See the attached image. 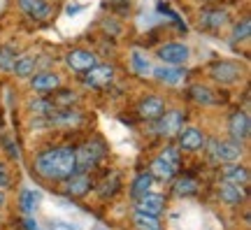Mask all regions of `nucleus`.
I'll return each instance as SVG.
<instances>
[{
  "mask_svg": "<svg viewBox=\"0 0 251 230\" xmlns=\"http://www.w3.org/2000/svg\"><path fill=\"white\" fill-rule=\"evenodd\" d=\"M35 172L42 179H49V181H65L70 175L77 172L75 149L72 147H54V149L37 153Z\"/></svg>",
  "mask_w": 251,
  "mask_h": 230,
  "instance_id": "1",
  "label": "nucleus"
},
{
  "mask_svg": "<svg viewBox=\"0 0 251 230\" xmlns=\"http://www.w3.org/2000/svg\"><path fill=\"white\" fill-rule=\"evenodd\" d=\"M105 144L100 140H89L79 144L77 149H75V163H77V172H84V175H89L91 170H96L100 165V160L105 158Z\"/></svg>",
  "mask_w": 251,
  "mask_h": 230,
  "instance_id": "2",
  "label": "nucleus"
},
{
  "mask_svg": "<svg viewBox=\"0 0 251 230\" xmlns=\"http://www.w3.org/2000/svg\"><path fill=\"white\" fill-rule=\"evenodd\" d=\"M209 77L221 86H233V84H240L244 79V68L237 61L221 58V61H214L209 65Z\"/></svg>",
  "mask_w": 251,
  "mask_h": 230,
  "instance_id": "3",
  "label": "nucleus"
},
{
  "mask_svg": "<svg viewBox=\"0 0 251 230\" xmlns=\"http://www.w3.org/2000/svg\"><path fill=\"white\" fill-rule=\"evenodd\" d=\"M156 56H158V61L163 65H175V68H181V65H186L188 56V47L184 42H165L156 49Z\"/></svg>",
  "mask_w": 251,
  "mask_h": 230,
  "instance_id": "4",
  "label": "nucleus"
},
{
  "mask_svg": "<svg viewBox=\"0 0 251 230\" xmlns=\"http://www.w3.org/2000/svg\"><path fill=\"white\" fill-rule=\"evenodd\" d=\"M228 135H230V140L237 142V144H244V142L249 140L251 119H249V112H247V109H237V112L230 114V119H228Z\"/></svg>",
  "mask_w": 251,
  "mask_h": 230,
  "instance_id": "5",
  "label": "nucleus"
},
{
  "mask_svg": "<svg viewBox=\"0 0 251 230\" xmlns=\"http://www.w3.org/2000/svg\"><path fill=\"white\" fill-rule=\"evenodd\" d=\"M114 77H117L114 65L98 63V65H93L89 72H84V84H86L89 89H105V86H109V84L114 81Z\"/></svg>",
  "mask_w": 251,
  "mask_h": 230,
  "instance_id": "6",
  "label": "nucleus"
},
{
  "mask_svg": "<svg viewBox=\"0 0 251 230\" xmlns=\"http://www.w3.org/2000/svg\"><path fill=\"white\" fill-rule=\"evenodd\" d=\"M205 147V133L196 128V126H184L179 133H177V149L179 151H200Z\"/></svg>",
  "mask_w": 251,
  "mask_h": 230,
  "instance_id": "7",
  "label": "nucleus"
},
{
  "mask_svg": "<svg viewBox=\"0 0 251 230\" xmlns=\"http://www.w3.org/2000/svg\"><path fill=\"white\" fill-rule=\"evenodd\" d=\"M242 153H244L242 144H237V142H233V140H224V142H214V144H212V156H214V160L224 163V165L240 163Z\"/></svg>",
  "mask_w": 251,
  "mask_h": 230,
  "instance_id": "8",
  "label": "nucleus"
},
{
  "mask_svg": "<svg viewBox=\"0 0 251 230\" xmlns=\"http://www.w3.org/2000/svg\"><path fill=\"white\" fill-rule=\"evenodd\" d=\"M65 65L70 68L72 72H89L93 65H98V56L89 49H72V51L65 53Z\"/></svg>",
  "mask_w": 251,
  "mask_h": 230,
  "instance_id": "9",
  "label": "nucleus"
},
{
  "mask_svg": "<svg viewBox=\"0 0 251 230\" xmlns=\"http://www.w3.org/2000/svg\"><path fill=\"white\" fill-rule=\"evenodd\" d=\"M228 24H230V14L226 9H205L198 17V26L202 28V30H209V33L224 30Z\"/></svg>",
  "mask_w": 251,
  "mask_h": 230,
  "instance_id": "10",
  "label": "nucleus"
},
{
  "mask_svg": "<svg viewBox=\"0 0 251 230\" xmlns=\"http://www.w3.org/2000/svg\"><path fill=\"white\" fill-rule=\"evenodd\" d=\"M17 7L33 21H45L54 14V7L49 0H17Z\"/></svg>",
  "mask_w": 251,
  "mask_h": 230,
  "instance_id": "11",
  "label": "nucleus"
},
{
  "mask_svg": "<svg viewBox=\"0 0 251 230\" xmlns=\"http://www.w3.org/2000/svg\"><path fill=\"white\" fill-rule=\"evenodd\" d=\"M156 128L158 133L165 135V137H177L181 128H184V112L181 109H170V112H163L161 119L156 121Z\"/></svg>",
  "mask_w": 251,
  "mask_h": 230,
  "instance_id": "12",
  "label": "nucleus"
},
{
  "mask_svg": "<svg viewBox=\"0 0 251 230\" xmlns=\"http://www.w3.org/2000/svg\"><path fill=\"white\" fill-rule=\"evenodd\" d=\"M165 195L161 193H147L142 198L135 200V212L140 214H149V216H161L165 212Z\"/></svg>",
  "mask_w": 251,
  "mask_h": 230,
  "instance_id": "13",
  "label": "nucleus"
},
{
  "mask_svg": "<svg viewBox=\"0 0 251 230\" xmlns=\"http://www.w3.org/2000/svg\"><path fill=\"white\" fill-rule=\"evenodd\" d=\"M30 86L37 93H51V91L61 89V77L51 70H37L33 77H30Z\"/></svg>",
  "mask_w": 251,
  "mask_h": 230,
  "instance_id": "14",
  "label": "nucleus"
},
{
  "mask_svg": "<svg viewBox=\"0 0 251 230\" xmlns=\"http://www.w3.org/2000/svg\"><path fill=\"white\" fill-rule=\"evenodd\" d=\"M163 112H165V102H163L158 96H147V98H142L140 105H137V114H140V119H144V121H158Z\"/></svg>",
  "mask_w": 251,
  "mask_h": 230,
  "instance_id": "15",
  "label": "nucleus"
},
{
  "mask_svg": "<svg viewBox=\"0 0 251 230\" xmlns=\"http://www.w3.org/2000/svg\"><path fill=\"white\" fill-rule=\"evenodd\" d=\"M84 121L79 109H72V107H65V109H56L54 114L49 116V126H56V128H75Z\"/></svg>",
  "mask_w": 251,
  "mask_h": 230,
  "instance_id": "16",
  "label": "nucleus"
},
{
  "mask_svg": "<svg viewBox=\"0 0 251 230\" xmlns=\"http://www.w3.org/2000/svg\"><path fill=\"white\" fill-rule=\"evenodd\" d=\"M91 188H93V181L84 172H75V175L65 179V193L72 195V198H84Z\"/></svg>",
  "mask_w": 251,
  "mask_h": 230,
  "instance_id": "17",
  "label": "nucleus"
},
{
  "mask_svg": "<svg viewBox=\"0 0 251 230\" xmlns=\"http://www.w3.org/2000/svg\"><path fill=\"white\" fill-rule=\"evenodd\" d=\"M219 200L224 204H230V207H237L247 200V186H237V184H226L221 181L219 186Z\"/></svg>",
  "mask_w": 251,
  "mask_h": 230,
  "instance_id": "18",
  "label": "nucleus"
},
{
  "mask_svg": "<svg viewBox=\"0 0 251 230\" xmlns=\"http://www.w3.org/2000/svg\"><path fill=\"white\" fill-rule=\"evenodd\" d=\"M151 75L161 81V84H168V86H179L181 81H184V77H186V72L181 70V68H175V65H161V68H153Z\"/></svg>",
  "mask_w": 251,
  "mask_h": 230,
  "instance_id": "19",
  "label": "nucleus"
},
{
  "mask_svg": "<svg viewBox=\"0 0 251 230\" xmlns=\"http://www.w3.org/2000/svg\"><path fill=\"white\" fill-rule=\"evenodd\" d=\"M12 72L17 75V77H21V79H28V77H33L37 72V58L35 53H19L17 61H14V68H12Z\"/></svg>",
  "mask_w": 251,
  "mask_h": 230,
  "instance_id": "20",
  "label": "nucleus"
},
{
  "mask_svg": "<svg viewBox=\"0 0 251 230\" xmlns=\"http://www.w3.org/2000/svg\"><path fill=\"white\" fill-rule=\"evenodd\" d=\"M221 181H226V184L247 186L249 184V168H244L240 163H230V165H226L224 172H221Z\"/></svg>",
  "mask_w": 251,
  "mask_h": 230,
  "instance_id": "21",
  "label": "nucleus"
},
{
  "mask_svg": "<svg viewBox=\"0 0 251 230\" xmlns=\"http://www.w3.org/2000/svg\"><path fill=\"white\" fill-rule=\"evenodd\" d=\"M177 172H179V168L170 165L168 160H163V158H153L151 165H149V175L153 179H158V181H172V179L177 177Z\"/></svg>",
  "mask_w": 251,
  "mask_h": 230,
  "instance_id": "22",
  "label": "nucleus"
},
{
  "mask_svg": "<svg viewBox=\"0 0 251 230\" xmlns=\"http://www.w3.org/2000/svg\"><path fill=\"white\" fill-rule=\"evenodd\" d=\"M188 98L196 102V105H202V107H212L216 105V93L209 86H202V84H193L188 89Z\"/></svg>",
  "mask_w": 251,
  "mask_h": 230,
  "instance_id": "23",
  "label": "nucleus"
},
{
  "mask_svg": "<svg viewBox=\"0 0 251 230\" xmlns=\"http://www.w3.org/2000/svg\"><path fill=\"white\" fill-rule=\"evenodd\" d=\"M130 68H133V72L137 77H149L153 70L149 56L144 51H140V49H133V51H130Z\"/></svg>",
  "mask_w": 251,
  "mask_h": 230,
  "instance_id": "24",
  "label": "nucleus"
},
{
  "mask_svg": "<svg viewBox=\"0 0 251 230\" xmlns=\"http://www.w3.org/2000/svg\"><path fill=\"white\" fill-rule=\"evenodd\" d=\"M153 181H156V179H153L149 172H142V175H137V177L133 179V184H130V195H133L135 200H137V198H142V195L151 193Z\"/></svg>",
  "mask_w": 251,
  "mask_h": 230,
  "instance_id": "25",
  "label": "nucleus"
},
{
  "mask_svg": "<svg viewBox=\"0 0 251 230\" xmlns=\"http://www.w3.org/2000/svg\"><path fill=\"white\" fill-rule=\"evenodd\" d=\"M172 191H175L177 198H188V195H196L200 191V184L193 177H175Z\"/></svg>",
  "mask_w": 251,
  "mask_h": 230,
  "instance_id": "26",
  "label": "nucleus"
},
{
  "mask_svg": "<svg viewBox=\"0 0 251 230\" xmlns=\"http://www.w3.org/2000/svg\"><path fill=\"white\" fill-rule=\"evenodd\" d=\"M28 109H30L37 119H49V116L56 112L54 102L47 100V98H35V100H30V102H28Z\"/></svg>",
  "mask_w": 251,
  "mask_h": 230,
  "instance_id": "27",
  "label": "nucleus"
},
{
  "mask_svg": "<svg viewBox=\"0 0 251 230\" xmlns=\"http://www.w3.org/2000/svg\"><path fill=\"white\" fill-rule=\"evenodd\" d=\"M133 221H135V228L137 230H163L161 216H149V214L135 212Z\"/></svg>",
  "mask_w": 251,
  "mask_h": 230,
  "instance_id": "28",
  "label": "nucleus"
},
{
  "mask_svg": "<svg viewBox=\"0 0 251 230\" xmlns=\"http://www.w3.org/2000/svg\"><path fill=\"white\" fill-rule=\"evenodd\" d=\"M19 204H21V212L30 216V214H35L37 209V193L33 188H24L21 195H19Z\"/></svg>",
  "mask_w": 251,
  "mask_h": 230,
  "instance_id": "29",
  "label": "nucleus"
},
{
  "mask_svg": "<svg viewBox=\"0 0 251 230\" xmlns=\"http://www.w3.org/2000/svg\"><path fill=\"white\" fill-rule=\"evenodd\" d=\"M119 188H121V179H119L117 172H112V175L102 179V184L98 186V195L100 198H112Z\"/></svg>",
  "mask_w": 251,
  "mask_h": 230,
  "instance_id": "30",
  "label": "nucleus"
},
{
  "mask_svg": "<svg viewBox=\"0 0 251 230\" xmlns=\"http://www.w3.org/2000/svg\"><path fill=\"white\" fill-rule=\"evenodd\" d=\"M77 100H79V96H77L75 91H70V89H58V93H56V98L51 100V102H54L56 109H65V107L77 105Z\"/></svg>",
  "mask_w": 251,
  "mask_h": 230,
  "instance_id": "31",
  "label": "nucleus"
},
{
  "mask_svg": "<svg viewBox=\"0 0 251 230\" xmlns=\"http://www.w3.org/2000/svg\"><path fill=\"white\" fill-rule=\"evenodd\" d=\"M249 35H251V21H249V19H242V21L233 24V35H230V45L244 42V40H249Z\"/></svg>",
  "mask_w": 251,
  "mask_h": 230,
  "instance_id": "32",
  "label": "nucleus"
},
{
  "mask_svg": "<svg viewBox=\"0 0 251 230\" xmlns=\"http://www.w3.org/2000/svg\"><path fill=\"white\" fill-rule=\"evenodd\" d=\"M19 51H14L9 45H2L0 47V70L2 72H12L14 68V61H17Z\"/></svg>",
  "mask_w": 251,
  "mask_h": 230,
  "instance_id": "33",
  "label": "nucleus"
},
{
  "mask_svg": "<svg viewBox=\"0 0 251 230\" xmlns=\"http://www.w3.org/2000/svg\"><path fill=\"white\" fill-rule=\"evenodd\" d=\"M158 158L168 160V163H170V165H175V168H179L181 153H179V149H177V144H168V147L161 151V156H158Z\"/></svg>",
  "mask_w": 251,
  "mask_h": 230,
  "instance_id": "34",
  "label": "nucleus"
},
{
  "mask_svg": "<svg viewBox=\"0 0 251 230\" xmlns=\"http://www.w3.org/2000/svg\"><path fill=\"white\" fill-rule=\"evenodd\" d=\"M7 186H9V168L0 160V191L7 188Z\"/></svg>",
  "mask_w": 251,
  "mask_h": 230,
  "instance_id": "35",
  "label": "nucleus"
},
{
  "mask_svg": "<svg viewBox=\"0 0 251 230\" xmlns=\"http://www.w3.org/2000/svg\"><path fill=\"white\" fill-rule=\"evenodd\" d=\"M2 204H5V193L0 191V209H2Z\"/></svg>",
  "mask_w": 251,
  "mask_h": 230,
  "instance_id": "36",
  "label": "nucleus"
}]
</instances>
